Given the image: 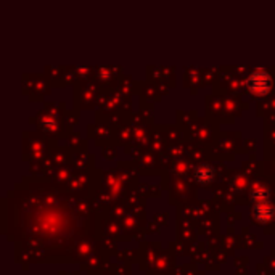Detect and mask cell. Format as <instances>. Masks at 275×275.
I'll list each match as a JSON object with an SVG mask.
<instances>
[{"instance_id":"cell-1","label":"cell","mask_w":275,"mask_h":275,"mask_svg":"<svg viewBox=\"0 0 275 275\" xmlns=\"http://www.w3.org/2000/svg\"><path fill=\"white\" fill-rule=\"evenodd\" d=\"M272 85V81H271V76L267 74L264 69H259V71H255L251 72L250 77H248V87L253 93H256V95H264V93L269 92Z\"/></svg>"},{"instance_id":"cell-2","label":"cell","mask_w":275,"mask_h":275,"mask_svg":"<svg viewBox=\"0 0 275 275\" xmlns=\"http://www.w3.org/2000/svg\"><path fill=\"white\" fill-rule=\"evenodd\" d=\"M253 214H255V217L261 222H266L267 219H271L274 216V208L269 198L253 201Z\"/></svg>"},{"instance_id":"cell-3","label":"cell","mask_w":275,"mask_h":275,"mask_svg":"<svg viewBox=\"0 0 275 275\" xmlns=\"http://www.w3.org/2000/svg\"><path fill=\"white\" fill-rule=\"evenodd\" d=\"M214 176H216V171H214L213 166H209V164H201L197 168V171H195V177H197L200 184L211 182Z\"/></svg>"}]
</instances>
